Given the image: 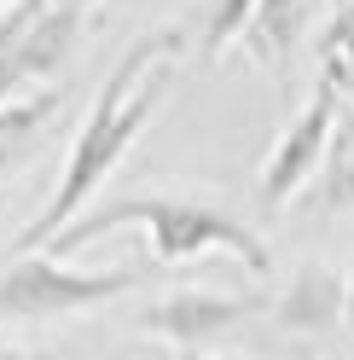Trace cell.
Instances as JSON below:
<instances>
[{
    "instance_id": "13",
    "label": "cell",
    "mask_w": 354,
    "mask_h": 360,
    "mask_svg": "<svg viewBox=\"0 0 354 360\" xmlns=\"http://www.w3.org/2000/svg\"><path fill=\"white\" fill-rule=\"evenodd\" d=\"M53 6H76V12H93L99 0H53Z\"/></svg>"
},
{
    "instance_id": "3",
    "label": "cell",
    "mask_w": 354,
    "mask_h": 360,
    "mask_svg": "<svg viewBox=\"0 0 354 360\" xmlns=\"http://www.w3.org/2000/svg\"><path fill=\"white\" fill-rule=\"evenodd\" d=\"M157 262H117V267H70L58 250H18L0 267V326H41V320H76V314H93L105 302L140 290Z\"/></svg>"
},
{
    "instance_id": "7",
    "label": "cell",
    "mask_w": 354,
    "mask_h": 360,
    "mask_svg": "<svg viewBox=\"0 0 354 360\" xmlns=\"http://www.w3.org/2000/svg\"><path fill=\"white\" fill-rule=\"evenodd\" d=\"M314 12H320V0H256V12H250L238 47H244L256 64L279 70V64L302 47V35L314 30Z\"/></svg>"
},
{
    "instance_id": "1",
    "label": "cell",
    "mask_w": 354,
    "mask_h": 360,
    "mask_svg": "<svg viewBox=\"0 0 354 360\" xmlns=\"http://www.w3.org/2000/svg\"><path fill=\"white\" fill-rule=\"evenodd\" d=\"M181 53H186V30H151L117 58V70L105 76V87L93 94V105H87V117L76 128V146L64 157V174H58L53 198L41 204V215L29 227L18 233V250L47 244L53 233H64L99 198V186L122 169V157L134 151V140L145 134V122L163 110Z\"/></svg>"
},
{
    "instance_id": "8",
    "label": "cell",
    "mask_w": 354,
    "mask_h": 360,
    "mask_svg": "<svg viewBox=\"0 0 354 360\" xmlns=\"http://www.w3.org/2000/svg\"><path fill=\"white\" fill-rule=\"evenodd\" d=\"M58 105H64V82H47V87H29V94H6L0 99V180L41 146V134H47Z\"/></svg>"
},
{
    "instance_id": "4",
    "label": "cell",
    "mask_w": 354,
    "mask_h": 360,
    "mask_svg": "<svg viewBox=\"0 0 354 360\" xmlns=\"http://www.w3.org/2000/svg\"><path fill=\"white\" fill-rule=\"evenodd\" d=\"M337 94H343V87L331 82V76H320L314 94H308V105L284 122V134L273 140L268 169H261V204H268V210L291 204V192H302L308 180L320 174L325 151H331V134H337V117H343V110H337Z\"/></svg>"
},
{
    "instance_id": "2",
    "label": "cell",
    "mask_w": 354,
    "mask_h": 360,
    "mask_svg": "<svg viewBox=\"0 0 354 360\" xmlns=\"http://www.w3.org/2000/svg\"><path fill=\"white\" fill-rule=\"evenodd\" d=\"M128 221H140V227H145L151 262H157V267L192 262V256H232V262H244L256 279L273 274V250H268V238H261L256 227L232 221L227 210L192 204V198H117V204H99V210L76 215L64 233H53L47 250L70 256V250H81V244H93L105 233L128 227ZM35 250H41V244H35Z\"/></svg>"
},
{
    "instance_id": "9",
    "label": "cell",
    "mask_w": 354,
    "mask_h": 360,
    "mask_svg": "<svg viewBox=\"0 0 354 360\" xmlns=\"http://www.w3.org/2000/svg\"><path fill=\"white\" fill-rule=\"evenodd\" d=\"M320 210H325V215H354V110H343V117H337V134H331Z\"/></svg>"
},
{
    "instance_id": "14",
    "label": "cell",
    "mask_w": 354,
    "mask_h": 360,
    "mask_svg": "<svg viewBox=\"0 0 354 360\" xmlns=\"http://www.w3.org/2000/svg\"><path fill=\"white\" fill-rule=\"evenodd\" d=\"M0 6H6V0H0Z\"/></svg>"
},
{
    "instance_id": "11",
    "label": "cell",
    "mask_w": 354,
    "mask_h": 360,
    "mask_svg": "<svg viewBox=\"0 0 354 360\" xmlns=\"http://www.w3.org/2000/svg\"><path fill=\"white\" fill-rule=\"evenodd\" d=\"M320 76H331L343 94L354 87V0H337V12L320 30Z\"/></svg>"
},
{
    "instance_id": "10",
    "label": "cell",
    "mask_w": 354,
    "mask_h": 360,
    "mask_svg": "<svg viewBox=\"0 0 354 360\" xmlns=\"http://www.w3.org/2000/svg\"><path fill=\"white\" fill-rule=\"evenodd\" d=\"M250 12H256V0H204V6H197V53L221 58L227 47H238Z\"/></svg>"
},
{
    "instance_id": "6",
    "label": "cell",
    "mask_w": 354,
    "mask_h": 360,
    "mask_svg": "<svg viewBox=\"0 0 354 360\" xmlns=\"http://www.w3.org/2000/svg\"><path fill=\"white\" fill-rule=\"evenodd\" d=\"M343 302H348V279L337 274V267H325V262H302L291 285L279 290V302H273V320L284 331H302V337H314V331H331L343 320Z\"/></svg>"
},
{
    "instance_id": "5",
    "label": "cell",
    "mask_w": 354,
    "mask_h": 360,
    "mask_svg": "<svg viewBox=\"0 0 354 360\" xmlns=\"http://www.w3.org/2000/svg\"><path fill=\"white\" fill-rule=\"evenodd\" d=\"M244 314H250V302L221 297V290H169L163 302H151L140 314V331L169 349H204L221 331L244 326Z\"/></svg>"
},
{
    "instance_id": "12",
    "label": "cell",
    "mask_w": 354,
    "mask_h": 360,
    "mask_svg": "<svg viewBox=\"0 0 354 360\" xmlns=\"http://www.w3.org/2000/svg\"><path fill=\"white\" fill-rule=\"evenodd\" d=\"M343 326H348V337H354V279H348V302H343Z\"/></svg>"
},
{
    "instance_id": "15",
    "label": "cell",
    "mask_w": 354,
    "mask_h": 360,
    "mask_svg": "<svg viewBox=\"0 0 354 360\" xmlns=\"http://www.w3.org/2000/svg\"><path fill=\"white\" fill-rule=\"evenodd\" d=\"M0 349H6V343H0Z\"/></svg>"
}]
</instances>
